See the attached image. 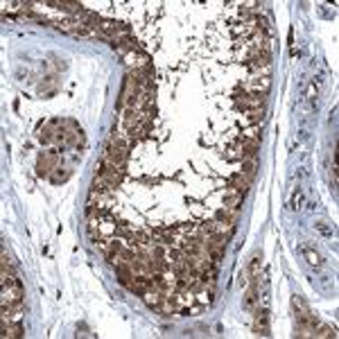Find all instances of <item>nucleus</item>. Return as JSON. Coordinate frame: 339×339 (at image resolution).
<instances>
[{"label":"nucleus","instance_id":"obj_11","mask_svg":"<svg viewBox=\"0 0 339 339\" xmlns=\"http://www.w3.org/2000/svg\"><path fill=\"white\" fill-rule=\"evenodd\" d=\"M265 113H267V109H265V106H260V109H249L244 115H246V120H249V122L260 124L265 120Z\"/></svg>","mask_w":339,"mask_h":339},{"label":"nucleus","instance_id":"obj_13","mask_svg":"<svg viewBox=\"0 0 339 339\" xmlns=\"http://www.w3.org/2000/svg\"><path fill=\"white\" fill-rule=\"evenodd\" d=\"M314 226H317V231H321L323 235H332V229H328L323 222H319V224H314Z\"/></svg>","mask_w":339,"mask_h":339},{"label":"nucleus","instance_id":"obj_10","mask_svg":"<svg viewBox=\"0 0 339 339\" xmlns=\"http://www.w3.org/2000/svg\"><path fill=\"white\" fill-rule=\"evenodd\" d=\"M301 251H303V258L308 260V265H312L314 269H319V267H321V265H323L321 256H319V253H317V251H314V249H310V246H303Z\"/></svg>","mask_w":339,"mask_h":339},{"label":"nucleus","instance_id":"obj_12","mask_svg":"<svg viewBox=\"0 0 339 339\" xmlns=\"http://www.w3.org/2000/svg\"><path fill=\"white\" fill-rule=\"evenodd\" d=\"M303 201H305L303 188H296V190H294V195H292V201H289V208H292V210H301V208H303Z\"/></svg>","mask_w":339,"mask_h":339},{"label":"nucleus","instance_id":"obj_2","mask_svg":"<svg viewBox=\"0 0 339 339\" xmlns=\"http://www.w3.org/2000/svg\"><path fill=\"white\" fill-rule=\"evenodd\" d=\"M57 163H59V156L55 152H43L38 156V163H36V169L41 177H50L52 169H57Z\"/></svg>","mask_w":339,"mask_h":339},{"label":"nucleus","instance_id":"obj_4","mask_svg":"<svg viewBox=\"0 0 339 339\" xmlns=\"http://www.w3.org/2000/svg\"><path fill=\"white\" fill-rule=\"evenodd\" d=\"M115 276H118V283L122 285V287H129V283L134 280L136 274H134L129 263H120V265H115Z\"/></svg>","mask_w":339,"mask_h":339},{"label":"nucleus","instance_id":"obj_3","mask_svg":"<svg viewBox=\"0 0 339 339\" xmlns=\"http://www.w3.org/2000/svg\"><path fill=\"white\" fill-rule=\"evenodd\" d=\"M251 183H253V181H249L244 174L237 172V174H233V177L229 179L226 188H229L231 192H240V195H246V192H249V188H251Z\"/></svg>","mask_w":339,"mask_h":339},{"label":"nucleus","instance_id":"obj_7","mask_svg":"<svg viewBox=\"0 0 339 339\" xmlns=\"http://www.w3.org/2000/svg\"><path fill=\"white\" fill-rule=\"evenodd\" d=\"M242 203H244V195H240V192H231L229 190V195H224V208H231V210L240 213Z\"/></svg>","mask_w":339,"mask_h":339},{"label":"nucleus","instance_id":"obj_9","mask_svg":"<svg viewBox=\"0 0 339 339\" xmlns=\"http://www.w3.org/2000/svg\"><path fill=\"white\" fill-rule=\"evenodd\" d=\"M237 215H240L237 210H231V208H220V210H217V222H222V224H229V226H235Z\"/></svg>","mask_w":339,"mask_h":339},{"label":"nucleus","instance_id":"obj_6","mask_svg":"<svg viewBox=\"0 0 339 339\" xmlns=\"http://www.w3.org/2000/svg\"><path fill=\"white\" fill-rule=\"evenodd\" d=\"M5 339H16L23 337V323L21 321H3V332H0Z\"/></svg>","mask_w":339,"mask_h":339},{"label":"nucleus","instance_id":"obj_8","mask_svg":"<svg viewBox=\"0 0 339 339\" xmlns=\"http://www.w3.org/2000/svg\"><path fill=\"white\" fill-rule=\"evenodd\" d=\"M256 169H258V158H242L240 174H244L249 181H253V179H256Z\"/></svg>","mask_w":339,"mask_h":339},{"label":"nucleus","instance_id":"obj_5","mask_svg":"<svg viewBox=\"0 0 339 339\" xmlns=\"http://www.w3.org/2000/svg\"><path fill=\"white\" fill-rule=\"evenodd\" d=\"M260 269H263V253L260 251H256L253 256H251V260H249V265H246V280H251V278H258L260 276Z\"/></svg>","mask_w":339,"mask_h":339},{"label":"nucleus","instance_id":"obj_1","mask_svg":"<svg viewBox=\"0 0 339 339\" xmlns=\"http://www.w3.org/2000/svg\"><path fill=\"white\" fill-rule=\"evenodd\" d=\"M253 332L260 337L269 335V308L265 305H258L253 310Z\"/></svg>","mask_w":339,"mask_h":339}]
</instances>
